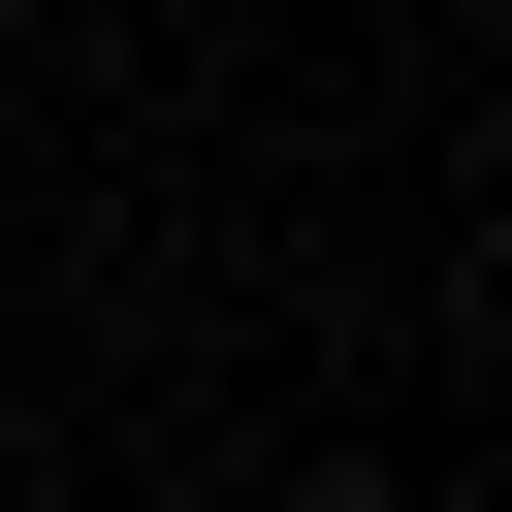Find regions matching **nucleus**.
<instances>
[{"label":"nucleus","instance_id":"f257e3e1","mask_svg":"<svg viewBox=\"0 0 512 512\" xmlns=\"http://www.w3.org/2000/svg\"><path fill=\"white\" fill-rule=\"evenodd\" d=\"M288 512H416V480H288Z\"/></svg>","mask_w":512,"mask_h":512}]
</instances>
